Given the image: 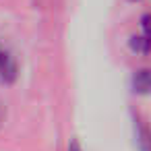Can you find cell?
Segmentation results:
<instances>
[{"label": "cell", "instance_id": "6da1fadb", "mask_svg": "<svg viewBox=\"0 0 151 151\" xmlns=\"http://www.w3.org/2000/svg\"><path fill=\"white\" fill-rule=\"evenodd\" d=\"M19 77V62L15 54L6 48H0V83L13 85Z\"/></svg>", "mask_w": 151, "mask_h": 151}, {"label": "cell", "instance_id": "7a4b0ae2", "mask_svg": "<svg viewBox=\"0 0 151 151\" xmlns=\"http://www.w3.org/2000/svg\"><path fill=\"white\" fill-rule=\"evenodd\" d=\"M132 91L139 95L151 93V68H139L132 75Z\"/></svg>", "mask_w": 151, "mask_h": 151}, {"label": "cell", "instance_id": "5b68a950", "mask_svg": "<svg viewBox=\"0 0 151 151\" xmlns=\"http://www.w3.org/2000/svg\"><path fill=\"white\" fill-rule=\"evenodd\" d=\"M68 151H83V149H81V145H79L77 141H70V143H68Z\"/></svg>", "mask_w": 151, "mask_h": 151}, {"label": "cell", "instance_id": "8992f818", "mask_svg": "<svg viewBox=\"0 0 151 151\" xmlns=\"http://www.w3.org/2000/svg\"><path fill=\"white\" fill-rule=\"evenodd\" d=\"M2 122H4V106L0 104V126H2Z\"/></svg>", "mask_w": 151, "mask_h": 151}, {"label": "cell", "instance_id": "3957f363", "mask_svg": "<svg viewBox=\"0 0 151 151\" xmlns=\"http://www.w3.org/2000/svg\"><path fill=\"white\" fill-rule=\"evenodd\" d=\"M128 46H130V50L134 54H149L151 52V42L147 37H143V35H132Z\"/></svg>", "mask_w": 151, "mask_h": 151}, {"label": "cell", "instance_id": "52a82bcc", "mask_svg": "<svg viewBox=\"0 0 151 151\" xmlns=\"http://www.w3.org/2000/svg\"><path fill=\"white\" fill-rule=\"evenodd\" d=\"M130 2H139V0H130Z\"/></svg>", "mask_w": 151, "mask_h": 151}, {"label": "cell", "instance_id": "277c9868", "mask_svg": "<svg viewBox=\"0 0 151 151\" xmlns=\"http://www.w3.org/2000/svg\"><path fill=\"white\" fill-rule=\"evenodd\" d=\"M141 35L151 42V15L149 13L141 17Z\"/></svg>", "mask_w": 151, "mask_h": 151}]
</instances>
